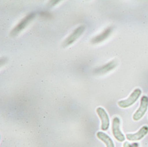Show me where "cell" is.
Here are the masks:
<instances>
[{
	"instance_id": "1",
	"label": "cell",
	"mask_w": 148,
	"mask_h": 147,
	"mask_svg": "<svg viewBox=\"0 0 148 147\" xmlns=\"http://www.w3.org/2000/svg\"><path fill=\"white\" fill-rule=\"evenodd\" d=\"M141 94V89L137 88L135 89L133 93L130 95L128 99L123 100L119 101L118 102V105L122 108H127L134 104L138 100Z\"/></svg>"
},
{
	"instance_id": "2",
	"label": "cell",
	"mask_w": 148,
	"mask_h": 147,
	"mask_svg": "<svg viewBox=\"0 0 148 147\" xmlns=\"http://www.w3.org/2000/svg\"><path fill=\"white\" fill-rule=\"evenodd\" d=\"M36 16V14L31 13L28 14L25 18H23L20 22L15 26L11 32V35L12 36H16L21 33L25 28L32 21Z\"/></svg>"
},
{
	"instance_id": "3",
	"label": "cell",
	"mask_w": 148,
	"mask_h": 147,
	"mask_svg": "<svg viewBox=\"0 0 148 147\" xmlns=\"http://www.w3.org/2000/svg\"><path fill=\"white\" fill-rule=\"evenodd\" d=\"M148 109V97L143 96L140 100V105L133 116V119L135 121L140 120L144 117Z\"/></svg>"
},
{
	"instance_id": "4",
	"label": "cell",
	"mask_w": 148,
	"mask_h": 147,
	"mask_svg": "<svg viewBox=\"0 0 148 147\" xmlns=\"http://www.w3.org/2000/svg\"><path fill=\"white\" fill-rule=\"evenodd\" d=\"M112 129L114 137L118 142H123L125 140V137L121 129V120L119 117H115L113 119Z\"/></svg>"
},
{
	"instance_id": "5",
	"label": "cell",
	"mask_w": 148,
	"mask_h": 147,
	"mask_svg": "<svg viewBox=\"0 0 148 147\" xmlns=\"http://www.w3.org/2000/svg\"><path fill=\"white\" fill-rule=\"evenodd\" d=\"M85 30L84 26H80L77 27L72 33L64 41L63 43V46L64 47H68L73 43L75 40L79 38L83 34Z\"/></svg>"
},
{
	"instance_id": "6",
	"label": "cell",
	"mask_w": 148,
	"mask_h": 147,
	"mask_svg": "<svg viewBox=\"0 0 148 147\" xmlns=\"http://www.w3.org/2000/svg\"><path fill=\"white\" fill-rule=\"evenodd\" d=\"M96 112L101 120V130L104 131H107L110 126V120L108 114L102 107H98L96 110Z\"/></svg>"
},
{
	"instance_id": "7",
	"label": "cell",
	"mask_w": 148,
	"mask_h": 147,
	"mask_svg": "<svg viewBox=\"0 0 148 147\" xmlns=\"http://www.w3.org/2000/svg\"><path fill=\"white\" fill-rule=\"evenodd\" d=\"M148 133V126H144L135 133L127 134L126 138L129 141H139L145 137Z\"/></svg>"
},
{
	"instance_id": "8",
	"label": "cell",
	"mask_w": 148,
	"mask_h": 147,
	"mask_svg": "<svg viewBox=\"0 0 148 147\" xmlns=\"http://www.w3.org/2000/svg\"><path fill=\"white\" fill-rule=\"evenodd\" d=\"M112 31V28L111 27H109L108 28H107L106 29H105L102 33L95 36L94 37L92 40L91 42L93 44H97V43H101V42L104 41L105 39H106L109 35H110V34L111 33Z\"/></svg>"
},
{
	"instance_id": "9",
	"label": "cell",
	"mask_w": 148,
	"mask_h": 147,
	"mask_svg": "<svg viewBox=\"0 0 148 147\" xmlns=\"http://www.w3.org/2000/svg\"><path fill=\"white\" fill-rule=\"evenodd\" d=\"M97 137L106 144V147H115L113 141L107 134L102 132H98L97 133Z\"/></svg>"
},
{
	"instance_id": "10",
	"label": "cell",
	"mask_w": 148,
	"mask_h": 147,
	"mask_svg": "<svg viewBox=\"0 0 148 147\" xmlns=\"http://www.w3.org/2000/svg\"><path fill=\"white\" fill-rule=\"evenodd\" d=\"M116 65V63L114 60H113L107 64L104 65L103 66L100 67L95 70V73L98 74H103L106 73L108 71L113 70Z\"/></svg>"
},
{
	"instance_id": "11",
	"label": "cell",
	"mask_w": 148,
	"mask_h": 147,
	"mask_svg": "<svg viewBox=\"0 0 148 147\" xmlns=\"http://www.w3.org/2000/svg\"><path fill=\"white\" fill-rule=\"evenodd\" d=\"M123 147H135L130 144L128 142H125L123 144Z\"/></svg>"
}]
</instances>
